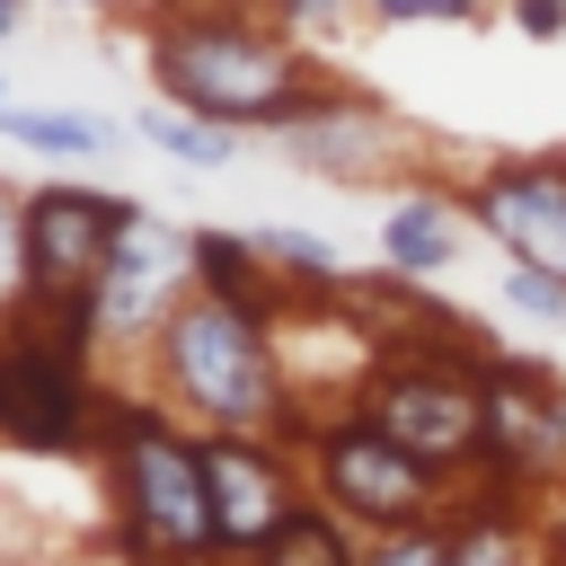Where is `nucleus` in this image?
I'll list each match as a JSON object with an SVG mask.
<instances>
[{"mask_svg": "<svg viewBox=\"0 0 566 566\" xmlns=\"http://www.w3.org/2000/svg\"><path fill=\"white\" fill-rule=\"evenodd\" d=\"M150 371H159V398L203 433V424H239V433H283L301 442V407H292V380H283V345L256 310V292H230V283H195L159 336H150Z\"/></svg>", "mask_w": 566, "mask_h": 566, "instance_id": "obj_1", "label": "nucleus"}, {"mask_svg": "<svg viewBox=\"0 0 566 566\" xmlns=\"http://www.w3.org/2000/svg\"><path fill=\"white\" fill-rule=\"evenodd\" d=\"M150 80L159 97L230 124V133H283L292 115H310V62L292 44V27H265L248 9H177L150 27Z\"/></svg>", "mask_w": 566, "mask_h": 566, "instance_id": "obj_2", "label": "nucleus"}, {"mask_svg": "<svg viewBox=\"0 0 566 566\" xmlns=\"http://www.w3.org/2000/svg\"><path fill=\"white\" fill-rule=\"evenodd\" d=\"M97 451H106V486H115L133 566H212L221 557L203 451L168 398L159 407H97Z\"/></svg>", "mask_w": 566, "mask_h": 566, "instance_id": "obj_3", "label": "nucleus"}, {"mask_svg": "<svg viewBox=\"0 0 566 566\" xmlns=\"http://www.w3.org/2000/svg\"><path fill=\"white\" fill-rule=\"evenodd\" d=\"M363 416L380 433H398L416 460H433L442 478H478L486 469V354H380Z\"/></svg>", "mask_w": 566, "mask_h": 566, "instance_id": "obj_4", "label": "nucleus"}, {"mask_svg": "<svg viewBox=\"0 0 566 566\" xmlns=\"http://www.w3.org/2000/svg\"><path fill=\"white\" fill-rule=\"evenodd\" d=\"M133 212H142V203H124V195H106V186H71V177L27 195V265H35L27 318H35V327L97 345L88 301H97L106 256H115V239H124V221H133Z\"/></svg>", "mask_w": 566, "mask_h": 566, "instance_id": "obj_5", "label": "nucleus"}, {"mask_svg": "<svg viewBox=\"0 0 566 566\" xmlns=\"http://www.w3.org/2000/svg\"><path fill=\"white\" fill-rule=\"evenodd\" d=\"M310 486L354 522V531H407V522H442L451 478L433 460H416L398 433H380L363 407L327 416L310 433Z\"/></svg>", "mask_w": 566, "mask_h": 566, "instance_id": "obj_6", "label": "nucleus"}, {"mask_svg": "<svg viewBox=\"0 0 566 566\" xmlns=\"http://www.w3.org/2000/svg\"><path fill=\"white\" fill-rule=\"evenodd\" d=\"M97 433V398H88V345L53 336L35 318L0 327V442L27 451H80Z\"/></svg>", "mask_w": 566, "mask_h": 566, "instance_id": "obj_7", "label": "nucleus"}, {"mask_svg": "<svg viewBox=\"0 0 566 566\" xmlns=\"http://www.w3.org/2000/svg\"><path fill=\"white\" fill-rule=\"evenodd\" d=\"M195 283H203V274H195V230H177V221H159V212H133L124 239H115V256H106V283H97V301H88L97 345L159 336V318H168Z\"/></svg>", "mask_w": 566, "mask_h": 566, "instance_id": "obj_8", "label": "nucleus"}, {"mask_svg": "<svg viewBox=\"0 0 566 566\" xmlns=\"http://www.w3.org/2000/svg\"><path fill=\"white\" fill-rule=\"evenodd\" d=\"M195 451H203V486H212L221 548H265V539L310 504V495H301V460H292V442H274V433L203 424Z\"/></svg>", "mask_w": 566, "mask_h": 566, "instance_id": "obj_9", "label": "nucleus"}, {"mask_svg": "<svg viewBox=\"0 0 566 566\" xmlns=\"http://www.w3.org/2000/svg\"><path fill=\"white\" fill-rule=\"evenodd\" d=\"M486 469L504 486L566 469V389L531 354H486Z\"/></svg>", "mask_w": 566, "mask_h": 566, "instance_id": "obj_10", "label": "nucleus"}, {"mask_svg": "<svg viewBox=\"0 0 566 566\" xmlns=\"http://www.w3.org/2000/svg\"><path fill=\"white\" fill-rule=\"evenodd\" d=\"M469 221L548 274H566V159H504L469 186Z\"/></svg>", "mask_w": 566, "mask_h": 566, "instance_id": "obj_11", "label": "nucleus"}, {"mask_svg": "<svg viewBox=\"0 0 566 566\" xmlns=\"http://www.w3.org/2000/svg\"><path fill=\"white\" fill-rule=\"evenodd\" d=\"M283 150H292V168H310V177H336V186H371L389 159H398V124L371 106V97H310V115H292L283 124Z\"/></svg>", "mask_w": 566, "mask_h": 566, "instance_id": "obj_12", "label": "nucleus"}, {"mask_svg": "<svg viewBox=\"0 0 566 566\" xmlns=\"http://www.w3.org/2000/svg\"><path fill=\"white\" fill-rule=\"evenodd\" d=\"M451 256H460V203L433 195V186H407V195L380 212V265H389L398 283H433Z\"/></svg>", "mask_w": 566, "mask_h": 566, "instance_id": "obj_13", "label": "nucleus"}, {"mask_svg": "<svg viewBox=\"0 0 566 566\" xmlns=\"http://www.w3.org/2000/svg\"><path fill=\"white\" fill-rule=\"evenodd\" d=\"M0 142H9V150H44V159L88 168V159L115 150V124H106V115H71V106H0Z\"/></svg>", "mask_w": 566, "mask_h": 566, "instance_id": "obj_14", "label": "nucleus"}, {"mask_svg": "<svg viewBox=\"0 0 566 566\" xmlns=\"http://www.w3.org/2000/svg\"><path fill=\"white\" fill-rule=\"evenodd\" d=\"M265 566H363V548H354V522L318 495V504H301L265 548H256Z\"/></svg>", "mask_w": 566, "mask_h": 566, "instance_id": "obj_15", "label": "nucleus"}, {"mask_svg": "<svg viewBox=\"0 0 566 566\" xmlns=\"http://www.w3.org/2000/svg\"><path fill=\"white\" fill-rule=\"evenodd\" d=\"M133 133L150 142V150H168L177 168H230L239 150H230V124H212V115H195V106H142L133 115Z\"/></svg>", "mask_w": 566, "mask_h": 566, "instance_id": "obj_16", "label": "nucleus"}, {"mask_svg": "<svg viewBox=\"0 0 566 566\" xmlns=\"http://www.w3.org/2000/svg\"><path fill=\"white\" fill-rule=\"evenodd\" d=\"M451 566H531V539H522V522H513V513L478 504V513H460V522H451Z\"/></svg>", "mask_w": 566, "mask_h": 566, "instance_id": "obj_17", "label": "nucleus"}, {"mask_svg": "<svg viewBox=\"0 0 566 566\" xmlns=\"http://www.w3.org/2000/svg\"><path fill=\"white\" fill-rule=\"evenodd\" d=\"M495 301H504L513 318H531V327H566V274H548V265H531V256H504Z\"/></svg>", "mask_w": 566, "mask_h": 566, "instance_id": "obj_18", "label": "nucleus"}, {"mask_svg": "<svg viewBox=\"0 0 566 566\" xmlns=\"http://www.w3.org/2000/svg\"><path fill=\"white\" fill-rule=\"evenodd\" d=\"M256 265H265V248H256V230H195V274L203 283H230V292H265L256 283Z\"/></svg>", "mask_w": 566, "mask_h": 566, "instance_id": "obj_19", "label": "nucleus"}, {"mask_svg": "<svg viewBox=\"0 0 566 566\" xmlns=\"http://www.w3.org/2000/svg\"><path fill=\"white\" fill-rule=\"evenodd\" d=\"M27 292H35V265H27V195L0 186V327L27 318Z\"/></svg>", "mask_w": 566, "mask_h": 566, "instance_id": "obj_20", "label": "nucleus"}, {"mask_svg": "<svg viewBox=\"0 0 566 566\" xmlns=\"http://www.w3.org/2000/svg\"><path fill=\"white\" fill-rule=\"evenodd\" d=\"M256 248H265V265H283V274H301V283H345V256H336L327 239L292 230V221H265Z\"/></svg>", "mask_w": 566, "mask_h": 566, "instance_id": "obj_21", "label": "nucleus"}, {"mask_svg": "<svg viewBox=\"0 0 566 566\" xmlns=\"http://www.w3.org/2000/svg\"><path fill=\"white\" fill-rule=\"evenodd\" d=\"M363 566H451V531L442 522H407V531H371Z\"/></svg>", "mask_w": 566, "mask_h": 566, "instance_id": "obj_22", "label": "nucleus"}, {"mask_svg": "<svg viewBox=\"0 0 566 566\" xmlns=\"http://www.w3.org/2000/svg\"><path fill=\"white\" fill-rule=\"evenodd\" d=\"M380 27H478L486 0H363Z\"/></svg>", "mask_w": 566, "mask_h": 566, "instance_id": "obj_23", "label": "nucleus"}, {"mask_svg": "<svg viewBox=\"0 0 566 566\" xmlns=\"http://www.w3.org/2000/svg\"><path fill=\"white\" fill-rule=\"evenodd\" d=\"M504 18H513L531 44H566V0H504Z\"/></svg>", "mask_w": 566, "mask_h": 566, "instance_id": "obj_24", "label": "nucleus"}, {"mask_svg": "<svg viewBox=\"0 0 566 566\" xmlns=\"http://www.w3.org/2000/svg\"><path fill=\"white\" fill-rule=\"evenodd\" d=\"M283 9V27H336V18H354V0H274Z\"/></svg>", "mask_w": 566, "mask_h": 566, "instance_id": "obj_25", "label": "nucleus"}, {"mask_svg": "<svg viewBox=\"0 0 566 566\" xmlns=\"http://www.w3.org/2000/svg\"><path fill=\"white\" fill-rule=\"evenodd\" d=\"M27 9H35V0H0V44H9L18 27H27Z\"/></svg>", "mask_w": 566, "mask_h": 566, "instance_id": "obj_26", "label": "nucleus"}, {"mask_svg": "<svg viewBox=\"0 0 566 566\" xmlns=\"http://www.w3.org/2000/svg\"><path fill=\"white\" fill-rule=\"evenodd\" d=\"M0 106H9V80H0Z\"/></svg>", "mask_w": 566, "mask_h": 566, "instance_id": "obj_27", "label": "nucleus"}, {"mask_svg": "<svg viewBox=\"0 0 566 566\" xmlns=\"http://www.w3.org/2000/svg\"><path fill=\"white\" fill-rule=\"evenodd\" d=\"M557 566H566V539H557Z\"/></svg>", "mask_w": 566, "mask_h": 566, "instance_id": "obj_28", "label": "nucleus"}, {"mask_svg": "<svg viewBox=\"0 0 566 566\" xmlns=\"http://www.w3.org/2000/svg\"><path fill=\"white\" fill-rule=\"evenodd\" d=\"M62 9H71V0H62Z\"/></svg>", "mask_w": 566, "mask_h": 566, "instance_id": "obj_29", "label": "nucleus"}]
</instances>
